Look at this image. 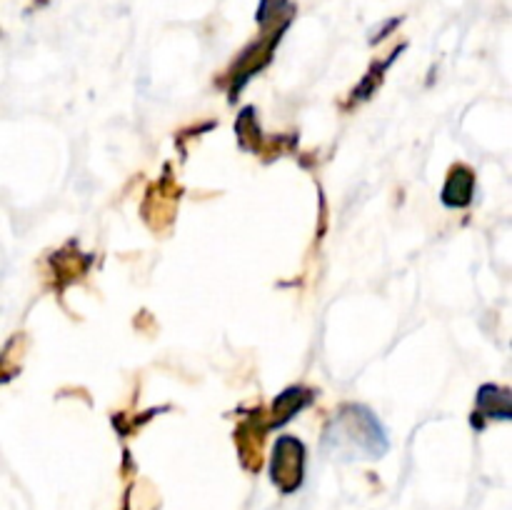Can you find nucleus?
Listing matches in <instances>:
<instances>
[{"mask_svg": "<svg viewBox=\"0 0 512 510\" xmlns=\"http://www.w3.org/2000/svg\"><path fill=\"white\" fill-rule=\"evenodd\" d=\"M470 190H473V175L463 173V175H453V178H450L445 195L455 193V198H450V203L465 205L470 200Z\"/></svg>", "mask_w": 512, "mask_h": 510, "instance_id": "2", "label": "nucleus"}, {"mask_svg": "<svg viewBox=\"0 0 512 510\" xmlns=\"http://www.w3.org/2000/svg\"><path fill=\"white\" fill-rule=\"evenodd\" d=\"M300 463H303V448L298 440L283 438L278 440L273 460V478L278 480L283 490L298 488L300 483Z\"/></svg>", "mask_w": 512, "mask_h": 510, "instance_id": "1", "label": "nucleus"}]
</instances>
